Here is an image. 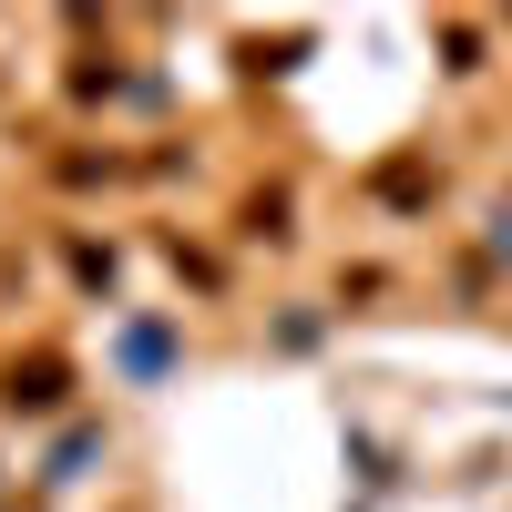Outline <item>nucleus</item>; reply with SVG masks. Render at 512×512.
<instances>
[{
  "label": "nucleus",
  "instance_id": "obj_1",
  "mask_svg": "<svg viewBox=\"0 0 512 512\" xmlns=\"http://www.w3.org/2000/svg\"><path fill=\"white\" fill-rule=\"evenodd\" d=\"M0 400H11V410H62L72 400V359H52V349L11 359V369H0Z\"/></svg>",
  "mask_w": 512,
  "mask_h": 512
}]
</instances>
